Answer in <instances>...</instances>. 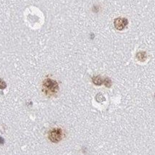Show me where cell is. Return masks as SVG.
Wrapping results in <instances>:
<instances>
[{
  "instance_id": "obj_7",
  "label": "cell",
  "mask_w": 155,
  "mask_h": 155,
  "mask_svg": "<svg viewBox=\"0 0 155 155\" xmlns=\"http://www.w3.org/2000/svg\"><path fill=\"white\" fill-rule=\"evenodd\" d=\"M96 100L98 102H102V101H105V98H104V97L101 94H98L97 95V97H96Z\"/></svg>"
},
{
  "instance_id": "obj_3",
  "label": "cell",
  "mask_w": 155,
  "mask_h": 155,
  "mask_svg": "<svg viewBox=\"0 0 155 155\" xmlns=\"http://www.w3.org/2000/svg\"><path fill=\"white\" fill-rule=\"evenodd\" d=\"M128 23V21L125 18H118L114 21V25H115V28L119 30V31L123 30L127 26Z\"/></svg>"
},
{
  "instance_id": "obj_2",
  "label": "cell",
  "mask_w": 155,
  "mask_h": 155,
  "mask_svg": "<svg viewBox=\"0 0 155 155\" xmlns=\"http://www.w3.org/2000/svg\"><path fill=\"white\" fill-rule=\"evenodd\" d=\"M63 130L60 128H54L48 133V139L52 143H58L63 138Z\"/></svg>"
},
{
  "instance_id": "obj_5",
  "label": "cell",
  "mask_w": 155,
  "mask_h": 155,
  "mask_svg": "<svg viewBox=\"0 0 155 155\" xmlns=\"http://www.w3.org/2000/svg\"><path fill=\"white\" fill-rule=\"evenodd\" d=\"M136 57H137V59L139 61L144 62L147 59V53L145 51H139L136 54Z\"/></svg>"
},
{
  "instance_id": "obj_9",
  "label": "cell",
  "mask_w": 155,
  "mask_h": 155,
  "mask_svg": "<svg viewBox=\"0 0 155 155\" xmlns=\"http://www.w3.org/2000/svg\"><path fill=\"white\" fill-rule=\"evenodd\" d=\"M4 144V139L0 136V145H3Z\"/></svg>"
},
{
  "instance_id": "obj_4",
  "label": "cell",
  "mask_w": 155,
  "mask_h": 155,
  "mask_svg": "<svg viewBox=\"0 0 155 155\" xmlns=\"http://www.w3.org/2000/svg\"><path fill=\"white\" fill-rule=\"evenodd\" d=\"M92 81L97 86H101L103 83V80L100 75H96L92 78Z\"/></svg>"
},
{
  "instance_id": "obj_6",
  "label": "cell",
  "mask_w": 155,
  "mask_h": 155,
  "mask_svg": "<svg viewBox=\"0 0 155 155\" xmlns=\"http://www.w3.org/2000/svg\"><path fill=\"white\" fill-rule=\"evenodd\" d=\"M103 83H104V86L107 88L111 87V86H112V80H111V79L109 78H104Z\"/></svg>"
},
{
  "instance_id": "obj_1",
  "label": "cell",
  "mask_w": 155,
  "mask_h": 155,
  "mask_svg": "<svg viewBox=\"0 0 155 155\" xmlns=\"http://www.w3.org/2000/svg\"><path fill=\"white\" fill-rule=\"evenodd\" d=\"M42 92L47 97H54L59 92V84L51 78L44 79L42 83Z\"/></svg>"
},
{
  "instance_id": "obj_8",
  "label": "cell",
  "mask_w": 155,
  "mask_h": 155,
  "mask_svg": "<svg viewBox=\"0 0 155 155\" xmlns=\"http://www.w3.org/2000/svg\"><path fill=\"white\" fill-rule=\"evenodd\" d=\"M6 87H7V83L3 79L0 78V89L3 90V89H6Z\"/></svg>"
}]
</instances>
